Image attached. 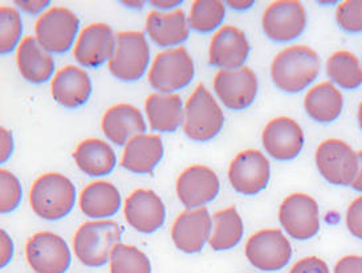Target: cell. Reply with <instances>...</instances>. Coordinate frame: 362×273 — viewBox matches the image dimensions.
<instances>
[{"label": "cell", "mask_w": 362, "mask_h": 273, "mask_svg": "<svg viewBox=\"0 0 362 273\" xmlns=\"http://www.w3.org/2000/svg\"><path fill=\"white\" fill-rule=\"evenodd\" d=\"M319 54L307 45H291L277 53L271 64L272 81L286 93H300L317 79Z\"/></svg>", "instance_id": "6da1fadb"}, {"label": "cell", "mask_w": 362, "mask_h": 273, "mask_svg": "<svg viewBox=\"0 0 362 273\" xmlns=\"http://www.w3.org/2000/svg\"><path fill=\"white\" fill-rule=\"evenodd\" d=\"M76 189L63 174L45 173L33 182L30 191L33 211L44 221H59L75 207Z\"/></svg>", "instance_id": "7a4b0ae2"}, {"label": "cell", "mask_w": 362, "mask_h": 273, "mask_svg": "<svg viewBox=\"0 0 362 273\" xmlns=\"http://www.w3.org/2000/svg\"><path fill=\"white\" fill-rule=\"evenodd\" d=\"M121 227L113 221H86L74 236L76 257L86 267H103L121 240Z\"/></svg>", "instance_id": "3957f363"}, {"label": "cell", "mask_w": 362, "mask_h": 273, "mask_svg": "<svg viewBox=\"0 0 362 273\" xmlns=\"http://www.w3.org/2000/svg\"><path fill=\"white\" fill-rule=\"evenodd\" d=\"M224 121L223 110L211 92L198 85L185 105V134L195 142L211 141L222 132Z\"/></svg>", "instance_id": "277c9868"}, {"label": "cell", "mask_w": 362, "mask_h": 273, "mask_svg": "<svg viewBox=\"0 0 362 273\" xmlns=\"http://www.w3.org/2000/svg\"><path fill=\"white\" fill-rule=\"evenodd\" d=\"M195 76L192 56L183 48H170L158 53L150 66L148 81L160 95H173L190 85Z\"/></svg>", "instance_id": "5b68a950"}, {"label": "cell", "mask_w": 362, "mask_h": 273, "mask_svg": "<svg viewBox=\"0 0 362 273\" xmlns=\"http://www.w3.org/2000/svg\"><path fill=\"white\" fill-rule=\"evenodd\" d=\"M150 48L144 32H118L115 54L107 64L110 74L121 81H137L148 71Z\"/></svg>", "instance_id": "8992f818"}, {"label": "cell", "mask_w": 362, "mask_h": 273, "mask_svg": "<svg viewBox=\"0 0 362 273\" xmlns=\"http://www.w3.org/2000/svg\"><path fill=\"white\" fill-rule=\"evenodd\" d=\"M358 154L339 138H328L316 149V166L330 185L348 187L358 171Z\"/></svg>", "instance_id": "52a82bcc"}, {"label": "cell", "mask_w": 362, "mask_h": 273, "mask_svg": "<svg viewBox=\"0 0 362 273\" xmlns=\"http://www.w3.org/2000/svg\"><path fill=\"white\" fill-rule=\"evenodd\" d=\"M80 21L65 7H51L42 13L35 24V36L47 52L64 53L75 42Z\"/></svg>", "instance_id": "ba28073f"}, {"label": "cell", "mask_w": 362, "mask_h": 273, "mask_svg": "<svg viewBox=\"0 0 362 273\" xmlns=\"http://www.w3.org/2000/svg\"><path fill=\"white\" fill-rule=\"evenodd\" d=\"M279 221L292 239L309 240L320 231L319 204L308 194H291L279 207Z\"/></svg>", "instance_id": "9c48e42d"}, {"label": "cell", "mask_w": 362, "mask_h": 273, "mask_svg": "<svg viewBox=\"0 0 362 273\" xmlns=\"http://www.w3.org/2000/svg\"><path fill=\"white\" fill-rule=\"evenodd\" d=\"M245 256L264 272L283 269L292 257V245L281 230L266 228L255 232L245 244Z\"/></svg>", "instance_id": "30bf717a"}, {"label": "cell", "mask_w": 362, "mask_h": 273, "mask_svg": "<svg viewBox=\"0 0 362 273\" xmlns=\"http://www.w3.org/2000/svg\"><path fill=\"white\" fill-rule=\"evenodd\" d=\"M262 25L268 39L292 42L307 28V11L298 0H277L267 7Z\"/></svg>", "instance_id": "8fae6325"}, {"label": "cell", "mask_w": 362, "mask_h": 273, "mask_svg": "<svg viewBox=\"0 0 362 273\" xmlns=\"http://www.w3.org/2000/svg\"><path fill=\"white\" fill-rule=\"evenodd\" d=\"M25 257L36 273H65L71 251L64 239L54 232H36L25 244Z\"/></svg>", "instance_id": "7c38bea8"}, {"label": "cell", "mask_w": 362, "mask_h": 273, "mask_svg": "<svg viewBox=\"0 0 362 273\" xmlns=\"http://www.w3.org/2000/svg\"><path fill=\"white\" fill-rule=\"evenodd\" d=\"M269 178V161L255 149L239 153L228 166V180L233 189L243 195L259 194L268 186Z\"/></svg>", "instance_id": "4fadbf2b"}, {"label": "cell", "mask_w": 362, "mask_h": 273, "mask_svg": "<svg viewBox=\"0 0 362 273\" xmlns=\"http://www.w3.org/2000/svg\"><path fill=\"white\" fill-rule=\"evenodd\" d=\"M214 89L226 108L245 110L255 101L259 83L255 72L243 66L235 71H218L214 77Z\"/></svg>", "instance_id": "5bb4252c"}, {"label": "cell", "mask_w": 362, "mask_h": 273, "mask_svg": "<svg viewBox=\"0 0 362 273\" xmlns=\"http://www.w3.org/2000/svg\"><path fill=\"white\" fill-rule=\"evenodd\" d=\"M175 190L182 204L187 210H195L218 197L221 182L211 168L203 165H192L182 171L177 179Z\"/></svg>", "instance_id": "9a60e30c"}, {"label": "cell", "mask_w": 362, "mask_h": 273, "mask_svg": "<svg viewBox=\"0 0 362 273\" xmlns=\"http://www.w3.org/2000/svg\"><path fill=\"white\" fill-rule=\"evenodd\" d=\"M262 141L268 156L277 161H291L301 153L305 136L298 121L291 117H276L267 124Z\"/></svg>", "instance_id": "2e32d148"}, {"label": "cell", "mask_w": 362, "mask_h": 273, "mask_svg": "<svg viewBox=\"0 0 362 273\" xmlns=\"http://www.w3.org/2000/svg\"><path fill=\"white\" fill-rule=\"evenodd\" d=\"M115 50L116 36L110 25L105 23H93L80 32L74 47V56L80 65L96 68L110 62Z\"/></svg>", "instance_id": "e0dca14e"}, {"label": "cell", "mask_w": 362, "mask_h": 273, "mask_svg": "<svg viewBox=\"0 0 362 273\" xmlns=\"http://www.w3.org/2000/svg\"><path fill=\"white\" fill-rule=\"evenodd\" d=\"M250 51L251 47L245 32L234 25H224L210 42L209 63L221 71H235L243 68Z\"/></svg>", "instance_id": "ac0fdd59"}, {"label": "cell", "mask_w": 362, "mask_h": 273, "mask_svg": "<svg viewBox=\"0 0 362 273\" xmlns=\"http://www.w3.org/2000/svg\"><path fill=\"white\" fill-rule=\"evenodd\" d=\"M213 232V218L204 207L186 210L178 215L171 227V239L185 253L201 252Z\"/></svg>", "instance_id": "d6986e66"}, {"label": "cell", "mask_w": 362, "mask_h": 273, "mask_svg": "<svg viewBox=\"0 0 362 273\" xmlns=\"http://www.w3.org/2000/svg\"><path fill=\"white\" fill-rule=\"evenodd\" d=\"M125 219L136 231L151 233L165 223L166 209L160 197L151 190H134L124 204Z\"/></svg>", "instance_id": "ffe728a7"}, {"label": "cell", "mask_w": 362, "mask_h": 273, "mask_svg": "<svg viewBox=\"0 0 362 273\" xmlns=\"http://www.w3.org/2000/svg\"><path fill=\"white\" fill-rule=\"evenodd\" d=\"M54 101L68 109H76L88 103L92 95V81L84 69L66 65L57 71L51 83Z\"/></svg>", "instance_id": "44dd1931"}, {"label": "cell", "mask_w": 362, "mask_h": 273, "mask_svg": "<svg viewBox=\"0 0 362 273\" xmlns=\"http://www.w3.org/2000/svg\"><path fill=\"white\" fill-rule=\"evenodd\" d=\"M101 129L110 142L118 146H127L132 138L145 134L146 122L136 106L117 104L104 113Z\"/></svg>", "instance_id": "7402d4cb"}, {"label": "cell", "mask_w": 362, "mask_h": 273, "mask_svg": "<svg viewBox=\"0 0 362 273\" xmlns=\"http://www.w3.org/2000/svg\"><path fill=\"white\" fill-rule=\"evenodd\" d=\"M163 144L157 134H139L129 141L121 166L134 174H151L163 158Z\"/></svg>", "instance_id": "603a6c76"}, {"label": "cell", "mask_w": 362, "mask_h": 273, "mask_svg": "<svg viewBox=\"0 0 362 273\" xmlns=\"http://www.w3.org/2000/svg\"><path fill=\"white\" fill-rule=\"evenodd\" d=\"M16 63L23 79L31 84H43L54 72V57L33 36H25L19 44Z\"/></svg>", "instance_id": "cb8c5ba5"}, {"label": "cell", "mask_w": 362, "mask_h": 273, "mask_svg": "<svg viewBox=\"0 0 362 273\" xmlns=\"http://www.w3.org/2000/svg\"><path fill=\"white\" fill-rule=\"evenodd\" d=\"M146 32L157 45L173 48L189 39L190 25L182 10L173 11L170 13L151 11L146 19Z\"/></svg>", "instance_id": "d4e9b609"}, {"label": "cell", "mask_w": 362, "mask_h": 273, "mask_svg": "<svg viewBox=\"0 0 362 273\" xmlns=\"http://www.w3.org/2000/svg\"><path fill=\"white\" fill-rule=\"evenodd\" d=\"M344 108V95L339 86L322 81L309 88L304 97V109L317 124H332L339 117Z\"/></svg>", "instance_id": "484cf974"}, {"label": "cell", "mask_w": 362, "mask_h": 273, "mask_svg": "<svg viewBox=\"0 0 362 273\" xmlns=\"http://www.w3.org/2000/svg\"><path fill=\"white\" fill-rule=\"evenodd\" d=\"M78 206L89 219H107L119 210L121 194L115 185L107 180H97L81 191Z\"/></svg>", "instance_id": "4316f807"}, {"label": "cell", "mask_w": 362, "mask_h": 273, "mask_svg": "<svg viewBox=\"0 0 362 273\" xmlns=\"http://www.w3.org/2000/svg\"><path fill=\"white\" fill-rule=\"evenodd\" d=\"M77 168L88 177L109 175L117 163V158L110 145L98 138H88L81 141L74 153Z\"/></svg>", "instance_id": "83f0119b"}, {"label": "cell", "mask_w": 362, "mask_h": 273, "mask_svg": "<svg viewBox=\"0 0 362 273\" xmlns=\"http://www.w3.org/2000/svg\"><path fill=\"white\" fill-rule=\"evenodd\" d=\"M150 127L160 133H173L183 125L185 108L181 95L151 93L145 101Z\"/></svg>", "instance_id": "f1b7e54d"}, {"label": "cell", "mask_w": 362, "mask_h": 273, "mask_svg": "<svg viewBox=\"0 0 362 273\" xmlns=\"http://www.w3.org/2000/svg\"><path fill=\"white\" fill-rule=\"evenodd\" d=\"M243 221L234 206L216 211L213 215V232L209 244L214 251H228L243 238Z\"/></svg>", "instance_id": "f546056e"}, {"label": "cell", "mask_w": 362, "mask_h": 273, "mask_svg": "<svg viewBox=\"0 0 362 273\" xmlns=\"http://www.w3.org/2000/svg\"><path fill=\"white\" fill-rule=\"evenodd\" d=\"M325 68L330 83L339 88L353 91L362 85V63L354 53L344 50L332 53Z\"/></svg>", "instance_id": "4dcf8cb0"}, {"label": "cell", "mask_w": 362, "mask_h": 273, "mask_svg": "<svg viewBox=\"0 0 362 273\" xmlns=\"http://www.w3.org/2000/svg\"><path fill=\"white\" fill-rule=\"evenodd\" d=\"M226 18V6L221 0L194 1L189 16V25L194 31L206 33L218 28Z\"/></svg>", "instance_id": "1f68e13d"}, {"label": "cell", "mask_w": 362, "mask_h": 273, "mask_svg": "<svg viewBox=\"0 0 362 273\" xmlns=\"http://www.w3.org/2000/svg\"><path fill=\"white\" fill-rule=\"evenodd\" d=\"M110 273H151L149 257L134 245L117 244L109 259Z\"/></svg>", "instance_id": "d6a6232c"}, {"label": "cell", "mask_w": 362, "mask_h": 273, "mask_svg": "<svg viewBox=\"0 0 362 273\" xmlns=\"http://www.w3.org/2000/svg\"><path fill=\"white\" fill-rule=\"evenodd\" d=\"M23 23L19 11L10 6L0 7V52L10 53L19 47ZM18 50V48H16Z\"/></svg>", "instance_id": "836d02e7"}, {"label": "cell", "mask_w": 362, "mask_h": 273, "mask_svg": "<svg viewBox=\"0 0 362 273\" xmlns=\"http://www.w3.org/2000/svg\"><path fill=\"white\" fill-rule=\"evenodd\" d=\"M22 185L8 170L0 171V212L8 214L22 202Z\"/></svg>", "instance_id": "e575fe53"}, {"label": "cell", "mask_w": 362, "mask_h": 273, "mask_svg": "<svg viewBox=\"0 0 362 273\" xmlns=\"http://www.w3.org/2000/svg\"><path fill=\"white\" fill-rule=\"evenodd\" d=\"M336 21L349 33L362 31V0H345L337 6Z\"/></svg>", "instance_id": "d590c367"}, {"label": "cell", "mask_w": 362, "mask_h": 273, "mask_svg": "<svg viewBox=\"0 0 362 273\" xmlns=\"http://www.w3.org/2000/svg\"><path fill=\"white\" fill-rule=\"evenodd\" d=\"M345 223L351 235L362 240V195L349 204L345 215Z\"/></svg>", "instance_id": "8d00e7d4"}, {"label": "cell", "mask_w": 362, "mask_h": 273, "mask_svg": "<svg viewBox=\"0 0 362 273\" xmlns=\"http://www.w3.org/2000/svg\"><path fill=\"white\" fill-rule=\"evenodd\" d=\"M289 273H330L328 264L317 256L303 257L293 264Z\"/></svg>", "instance_id": "74e56055"}, {"label": "cell", "mask_w": 362, "mask_h": 273, "mask_svg": "<svg viewBox=\"0 0 362 273\" xmlns=\"http://www.w3.org/2000/svg\"><path fill=\"white\" fill-rule=\"evenodd\" d=\"M333 273H362V256L348 255L334 265Z\"/></svg>", "instance_id": "f35d334b"}, {"label": "cell", "mask_w": 362, "mask_h": 273, "mask_svg": "<svg viewBox=\"0 0 362 273\" xmlns=\"http://www.w3.org/2000/svg\"><path fill=\"white\" fill-rule=\"evenodd\" d=\"M0 247H1V251H0V267L3 268V267H6L7 264L11 262L13 251H15L12 239L10 238V235L4 231V230H0Z\"/></svg>", "instance_id": "ab89813d"}, {"label": "cell", "mask_w": 362, "mask_h": 273, "mask_svg": "<svg viewBox=\"0 0 362 273\" xmlns=\"http://www.w3.org/2000/svg\"><path fill=\"white\" fill-rule=\"evenodd\" d=\"M0 162L4 163L6 161H8V158L11 157L12 151H13V138L10 130L0 127Z\"/></svg>", "instance_id": "60d3db41"}, {"label": "cell", "mask_w": 362, "mask_h": 273, "mask_svg": "<svg viewBox=\"0 0 362 273\" xmlns=\"http://www.w3.org/2000/svg\"><path fill=\"white\" fill-rule=\"evenodd\" d=\"M15 4L19 6L23 11H25L31 15H36V13L45 10L51 4V1L49 0H42V1H21V0H16Z\"/></svg>", "instance_id": "b9f144b4"}, {"label": "cell", "mask_w": 362, "mask_h": 273, "mask_svg": "<svg viewBox=\"0 0 362 273\" xmlns=\"http://www.w3.org/2000/svg\"><path fill=\"white\" fill-rule=\"evenodd\" d=\"M182 0H169V1H165V0H153V1H150V4L153 6V7H156V8H160V10H170V8H174V7H178V6H181Z\"/></svg>", "instance_id": "7bdbcfd3"}, {"label": "cell", "mask_w": 362, "mask_h": 273, "mask_svg": "<svg viewBox=\"0 0 362 273\" xmlns=\"http://www.w3.org/2000/svg\"><path fill=\"white\" fill-rule=\"evenodd\" d=\"M357 154H358V161H360L358 171H357V175H356V178L353 180L351 187L353 190H356V191L362 192V150H360Z\"/></svg>", "instance_id": "ee69618b"}, {"label": "cell", "mask_w": 362, "mask_h": 273, "mask_svg": "<svg viewBox=\"0 0 362 273\" xmlns=\"http://www.w3.org/2000/svg\"><path fill=\"white\" fill-rule=\"evenodd\" d=\"M227 4L230 7H233L234 10L243 11L251 8L255 4V1L254 0H245V1H233V0H230V1H227Z\"/></svg>", "instance_id": "f6af8a7d"}, {"label": "cell", "mask_w": 362, "mask_h": 273, "mask_svg": "<svg viewBox=\"0 0 362 273\" xmlns=\"http://www.w3.org/2000/svg\"><path fill=\"white\" fill-rule=\"evenodd\" d=\"M122 4H125V6H130V7H137V8H139V7H142L144 6V1H122Z\"/></svg>", "instance_id": "bcb514c9"}, {"label": "cell", "mask_w": 362, "mask_h": 273, "mask_svg": "<svg viewBox=\"0 0 362 273\" xmlns=\"http://www.w3.org/2000/svg\"><path fill=\"white\" fill-rule=\"evenodd\" d=\"M357 120H358V127L362 130V101L358 105V113H357Z\"/></svg>", "instance_id": "7dc6e473"}]
</instances>
